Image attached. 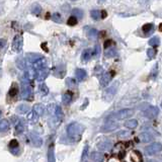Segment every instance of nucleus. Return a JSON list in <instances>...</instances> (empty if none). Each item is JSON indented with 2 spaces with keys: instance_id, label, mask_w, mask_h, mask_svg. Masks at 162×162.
Masks as SVG:
<instances>
[{
  "instance_id": "nucleus-1",
  "label": "nucleus",
  "mask_w": 162,
  "mask_h": 162,
  "mask_svg": "<svg viewBox=\"0 0 162 162\" xmlns=\"http://www.w3.org/2000/svg\"><path fill=\"white\" fill-rule=\"evenodd\" d=\"M85 127L77 122H73L67 127V135L73 141H78L83 134Z\"/></svg>"
},
{
  "instance_id": "nucleus-2",
  "label": "nucleus",
  "mask_w": 162,
  "mask_h": 162,
  "mask_svg": "<svg viewBox=\"0 0 162 162\" xmlns=\"http://www.w3.org/2000/svg\"><path fill=\"white\" fill-rule=\"evenodd\" d=\"M32 96H34V94H32L30 78H28V74H26V76L21 78V98H23V99H32Z\"/></svg>"
},
{
  "instance_id": "nucleus-3",
  "label": "nucleus",
  "mask_w": 162,
  "mask_h": 162,
  "mask_svg": "<svg viewBox=\"0 0 162 162\" xmlns=\"http://www.w3.org/2000/svg\"><path fill=\"white\" fill-rule=\"evenodd\" d=\"M119 128V123H118V119L116 118V114H110L108 118L104 121V125L102 126L101 131L102 132H112V131L116 130V129Z\"/></svg>"
},
{
  "instance_id": "nucleus-4",
  "label": "nucleus",
  "mask_w": 162,
  "mask_h": 162,
  "mask_svg": "<svg viewBox=\"0 0 162 162\" xmlns=\"http://www.w3.org/2000/svg\"><path fill=\"white\" fill-rule=\"evenodd\" d=\"M118 86H119V82H114L112 85H110L108 88H106L105 91H104V99L110 101V100L112 99V97L114 96V94L118 91Z\"/></svg>"
},
{
  "instance_id": "nucleus-5",
  "label": "nucleus",
  "mask_w": 162,
  "mask_h": 162,
  "mask_svg": "<svg viewBox=\"0 0 162 162\" xmlns=\"http://www.w3.org/2000/svg\"><path fill=\"white\" fill-rule=\"evenodd\" d=\"M162 151V144L160 143H152V144H150L149 146H147L146 148H145V153H146L147 155H154V154H157V153L161 152Z\"/></svg>"
},
{
  "instance_id": "nucleus-6",
  "label": "nucleus",
  "mask_w": 162,
  "mask_h": 162,
  "mask_svg": "<svg viewBox=\"0 0 162 162\" xmlns=\"http://www.w3.org/2000/svg\"><path fill=\"white\" fill-rule=\"evenodd\" d=\"M116 114V118L118 120H124V119H128L130 118L131 116L134 114V110L132 108H124V110H119Z\"/></svg>"
},
{
  "instance_id": "nucleus-7",
  "label": "nucleus",
  "mask_w": 162,
  "mask_h": 162,
  "mask_svg": "<svg viewBox=\"0 0 162 162\" xmlns=\"http://www.w3.org/2000/svg\"><path fill=\"white\" fill-rule=\"evenodd\" d=\"M159 110L157 106L149 105L148 108H146V110H144V116L147 117L148 119H154L158 116Z\"/></svg>"
},
{
  "instance_id": "nucleus-8",
  "label": "nucleus",
  "mask_w": 162,
  "mask_h": 162,
  "mask_svg": "<svg viewBox=\"0 0 162 162\" xmlns=\"http://www.w3.org/2000/svg\"><path fill=\"white\" fill-rule=\"evenodd\" d=\"M22 37L20 34H16L13 39V42H12V49H13L14 52L19 53L22 49Z\"/></svg>"
},
{
  "instance_id": "nucleus-9",
  "label": "nucleus",
  "mask_w": 162,
  "mask_h": 162,
  "mask_svg": "<svg viewBox=\"0 0 162 162\" xmlns=\"http://www.w3.org/2000/svg\"><path fill=\"white\" fill-rule=\"evenodd\" d=\"M114 76V71H110V72L103 73V74L101 75V77H100V79H99L100 85L103 86V87H105V86L110 83V81L112 80V78Z\"/></svg>"
},
{
  "instance_id": "nucleus-10",
  "label": "nucleus",
  "mask_w": 162,
  "mask_h": 162,
  "mask_svg": "<svg viewBox=\"0 0 162 162\" xmlns=\"http://www.w3.org/2000/svg\"><path fill=\"white\" fill-rule=\"evenodd\" d=\"M32 68L34 69V71H40V70H43V69H46L47 68V60L46 58H45L44 56L42 57V58L40 59V60H38L36 63H34V64L32 65Z\"/></svg>"
},
{
  "instance_id": "nucleus-11",
  "label": "nucleus",
  "mask_w": 162,
  "mask_h": 162,
  "mask_svg": "<svg viewBox=\"0 0 162 162\" xmlns=\"http://www.w3.org/2000/svg\"><path fill=\"white\" fill-rule=\"evenodd\" d=\"M30 140L32 145H34V147H41L43 145V140L38 134L36 133H30Z\"/></svg>"
},
{
  "instance_id": "nucleus-12",
  "label": "nucleus",
  "mask_w": 162,
  "mask_h": 162,
  "mask_svg": "<svg viewBox=\"0 0 162 162\" xmlns=\"http://www.w3.org/2000/svg\"><path fill=\"white\" fill-rule=\"evenodd\" d=\"M8 147H9V150L12 154L18 155V153H19V143L16 139H12L8 144Z\"/></svg>"
},
{
  "instance_id": "nucleus-13",
  "label": "nucleus",
  "mask_w": 162,
  "mask_h": 162,
  "mask_svg": "<svg viewBox=\"0 0 162 162\" xmlns=\"http://www.w3.org/2000/svg\"><path fill=\"white\" fill-rule=\"evenodd\" d=\"M96 146H97V148L99 149L100 151H108L112 148V144L110 140L105 139V140H102V141H100V142H98Z\"/></svg>"
},
{
  "instance_id": "nucleus-14",
  "label": "nucleus",
  "mask_w": 162,
  "mask_h": 162,
  "mask_svg": "<svg viewBox=\"0 0 162 162\" xmlns=\"http://www.w3.org/2000/svg\"><path fill=\"white\" fill-rule=\"evenodd\" d=\"M24 130H26V121H23L22 119H19L18 122L15 123V134H22L24 132Z\"/></svg>"
},
{
  "instance_id": "nucleus-15",
  "label": "nucleus",
  "mask_w": 162,
  "mask_h": 162,
  "mask_svg": "<svg viewBox=\"0 0 162 162\" xmlns=\"http://www.w3.org/2000/svg\"><path fill=\"white\" fill-rule=\"evenodd\" d=\"M66 72V68L63 64L61 65H57L54 69V75L58 78H63L64 77V74Z\"/></svg>"
},
{
  "instance_id": "nucleus-16",
  "label": "nucleus",
  "mask_w": 162,
  "mask_h": 162,
  "mask_svg": "<svg viewBox=\"0 0 162 162\" xmlns=\"http://www.w3.org/2000/svg\"><path fill=\"white\" fill-rule=\"evenodd\" d=\"M49 73H50V70H49L48 68L46 69H43V70H40L37 72V75H36V79L38 81H44L45 79L48 77Z\"/></svg>"
},
{
  "instance_id": "nucleus-17",
  "label": "nucleus",
  "mask_w": 162,
  "mask_h": 162,
  "mask_svg": "<svg viewBox=\"0 0 162 162\" xmlns=\"http://www.w3.org/2000/svg\"><path fill=\"white\" fill-rule=\"evenodd\" d=\"M72 98H73V93L71 91H67L63 94L62 96V101L65 105H69L72 101Z\"/></svg>"
},
{
  "instance_id": "nucleus-18",
  "label": "nucleus",
  "mask_w": 162,
  "mask_h": 162,
  "mask_svg": "<svg viewBox=\"0 0 162 162\" xmlns=\"http://www.w3.org/2000/svg\"><path fill=\"white\" fill-rule=\"evenodd\" d=\"M75 74H76V78L78 81H84L86 79V76H87V73H86V71L84 70V69H77L76 72H75Z\"/></svg>"
},
{
  "instance_id": "nucleus-19",
  "label": "nucleus",
  "mask_w": 162,
  "mask_h": 162,
  "mask_svg": "<svg viewBox=\"0 0 162 162\" xmlns=\"http://www.w3.org/2000/svg\"><path fill=\"white\" fill-rule=\"evenodd\" d=\"M42 55L40 54H37V53H34V54H32V53H30V54H28V61L30 63V64H34V63H36L38 60H40L41 58H42Z\"/></svg>"
},
{
  "instance_id": "nucleus-20",
  "label": "nucleus",
  "mask_w": 162,
  "mask_h": 162,
  "mask_svg": "<svg viewBox=\"0 0 162 162\" xmlns=\"http://www.w3.org/2000/svg\"><path fill=\"white\" fill-rule=\"evenodd\" d=\"M131 160H132L133 162H142L143 157L139 151L134 150L132 152V154H131Z\"/></svg>"
},
{
  "instance_id": "nucleus-21",
  "label": "nucleus",
  "mask_w": 162,
  "mask_h": 162,
  "mask_svg": "<svg viewBox=\"0 0 162 162\" xmlns=\"http://www.w3.org/2000/svg\"><path fill=\"white\" fill-rule=\"evenodd\" d=\"M92 56H93V52L91 51V49H85L83 51V53H82L81 57H82V60L87 62V61H89L91 59Z\"/></svg>"
},
{
  "instance_id": "nucleus-22",
  "label": "nucleus",
  "mask_w": 162,
  "mask_h": 162,
  "mask_svg": "<svg viewBox=\"0 0 162 162\" xmlns=\"http://www.w3.org/2000/svg\"><path fill=\"white\" fill-rule=\"evenodd\" d=\"M48 162H56L54 153V145L51 144L48 148Z\"/></svg>"
},
{
  "instance_id": "nucleus-23",
  "label": "nucleus",
  "mask_w": 162,
  "mask_h": 162,
  "mask_svg": "<svg viewBox=\"0 0 162 162\" xmlns=\"http://www.w3.org/2000/svg\"><path fill=\"white\" fill-rule=\"evenodd\" d=\"M39 117H40V116H39L37 112H34V110H32V112H30V114H28V121L32 123V124H36V123L39 121Z\"/></svg>"
},
{
  "instance_id": "nucleus-24",
  "label": "nucleus",
  "mask_w": 162,
  "mask_h": 162,
  "mask_svg": "<svg viewBox=\"0 0 162 162\" xmlns=\"http://www.w3.org/2000/svg\"><path fill=\"white\" fill-rule=\"evenodd\" d=\"M9 130V122L5 119H2L0 122V131L1 132H6Z\"/></svg>"
},
{
  "instance_id": "nucleus-25",
  "label": "nucleus",
  "mask_w": 162,
  "mask_h": 162,
  "mask_svg": "<svg viewBox=\"0 0 162 162\" xmlns=\"http://www.w3.org/2000/svg\"><path fill=\"white\" fill-rule=\"evenodd\" d=\"M139 138H140V140L142 141V142H144V143H148V142H150L151 140H152V136H151L149 133H147V132H144V133H142V134L139 136Z\"/></svg>"
},
{
  "instance_id": "nucleus-26",
  "label": "nucleus",
  "mask_w": 162,
  "mask_h": 162,
  "mask_svg": "<svg viewBox=\"0 0 162 162\" xmlns=\"http://www.w3.org/2000/svg\"><path fill=\"white\" fill-rule=\"evenodd\" d=\"M65 82H66L67 87L70 88V89H74V88H76L77 86H78V84H77V81L75 80V79H73V78H67Z\"/></svg>"
},
{
  "instance_id": "nucleus-27",
  "label": "nucleus",
  "mask_w": 162,
  "mask_h": 162,
  "mask_svg": "<svg viewBox=\"0 0 162 162\" xmlns=\"http://www.w3.org/2000/svg\"><path fill=\"white\" fill-rule=\"evenodd\" d=\"M34 112H37V114H39V116H42L43 114H44L45 112V108H44V105H43L42 103H37L34 105Z\"/></svg>"
},
{
  "instance_id": "nucleus-28",
  "label": "nucleus",
  "mask_w": 162,
  "mask_h": 162,
  "mask_svg": "<svg viewBox=\"0 0 162 162\" xmlns=\"http://www.w3.org/2000/svg\"><path fill=\"white\" fill-rule=\"evenodd\" d=\"M154 30V26L153 23H146L142 26V30L145 32V34H151V32Z\"/></svg>"
},
{
  "instance_id": "nucleus-29",
  "label": "nucleus",
  "mask_w": 162,
  "mask_h": 162,
  "mask_svg": "<svg viewBox=\"0 0 162 162\" xmlns=\"http://www.w3.org/2000/svg\"><path fill=\"white\" fill-rule=\"evenodd\" d=\"M90 15H91V17L93 18L94 20H98L101 18V11L98 9H93L90 11Z\"/></svg>"
},
{
  "instance_id": "nucleus-30",
  "label": "nucleus",
  "mask_w": 162,
  "mask_h": 162,
  "mask_svg": "<svg viewBox=\"0 0 162 162\" xmlns=\"http://www.w3.org/2000/svg\"><path fill=\"white\" fill-rule=\"evenodd\" d=\"M149 45H150L151 47H154V48H156V47L159 46V44H160V39L158 38V37H153V38H151L150 40H149Z\"/></svg>"
},
{
  "instance_id": "nucleus-31",
  "label": "nucleus",
  "mask_w": 162,
  "mask_h": 162,
  "mask_svg": "<svg viewBox=\"0 0 162 162\" xmlns=\"http://www.w3.org/2000/svg\"><path fill=\"white\" fill-rule=\"evenodd\" d=\"M104 55H105L106 58H114V56L117 55V52H116V49L114 48H108V50H105V52H104Z\"/></svg>"
},
{
  "instance_id": "nucleus-32",
  "label": "nucleus",
  "mask_w": 162,
  "mask_h": 162,
  "mask_svg": "<svg viewBox=\"0 0 162 162\" xmlns=\"http://www.w3.org/2000/svg\"><path fill=\"white\" fill-rule=\"evenodd\" d=\"M125 126L129 129H135V128H137V126H138V121L137 120H129L125 123Z\"/></svg>"
},
{
  "instance_id": "nucleus-33",
  "label": "nucleus",
  "mask_w": 162,
  "mask_h": 162,
  "mask_svg": "<svg viewBox=\"0 0 162 162\" xmlns=\"http://www.w3.org/2000/svg\"><path fill=\"white\" fill-rule=\"evenodd\" d=\"M132 135V133H131V131H127V130H122L120 131V132L117 134V136L119 137V138L121 139H125V138H129V137Z\"/></svg>"
},
{
  "instance_id": "nucleus-34",
  "label": "nucleus",
  "mask_w": 162,
  "mask_h": 162,
  "mask_svg": "<svg viewBox=\"0 0 162 162\" xmlns=\"http://www.w3.org/2000/svg\"><path fill=\"white\" fill-rule=\"evenodd\" d=\"M17 112L22 114H28V112H30V106H28V104H20L17 108Z\"/></svg>"
},
{
  "instance_id": "nucleus-35",
  "label": "nucleus",
  "mask_w": 162,
  "mask_h": 162,
  "mask_svg": "<svg viewBox=\"0 0 162 162\" xmlns=\"http://www.w3.org/2000/svg\"><path fill=\"white\" fill-rule=\"evenodd\" d=\"M17 93H18L17 85H16V84H12V86L10 87L9 91H8V95H9L10 97H14V96H16V94Z\"/></svg>"
},
{
  "instance_id": "nucleus-36",
  "label": "nucleus",
  "mask_w": 162,
  "mask_h": 162,
  "mask_svg": "<svg viewBox=\"0 0 162 162\" xmlns=\"http://www.w3.org/2000/svg\"><path fill=\"white\" fill-rule=\"evenodd\" d=\"M39 92H40L42 95H46L49 93V88L47 87V85L45 83H41L39 85Z\"/></svg>"
},
{
  "instance_id": "nucleus-37",
  "label": "nucleus",
  "mask_w": 162,
  "mask_h": 162,
  "mask_svg": "<svg viewBox=\"0 0 162 162\" xmlns=\"http://www.w3.org/2000/svg\"><path fill=\"white\" fill-rule=\"evenodd\" d=\"M32 12L34 14H36L37 16H39L41 14V12H42V7H41L38 3H34V5L32 6Z\"/></svg>"
},
{
  "instance_id": "nucleus-38",
  "label": "nucleus",
  "mask_w": 162,
  "mask_h": 162,
  "mask_svg": "<svg viewBox=\"0 0 162 162\" xmlns=\"http://www.w3.org/2000/svg\"><path fill=\"white\" fill-rule=\"evenodd\" d=\"M72 15L73 16H75L76 18H81L83 17V15H84V13H83V11L80 9V8H74V9L72 10Z\"/></svg>"
},
{
  "instance_id": "nucleus-39",
  "label": "nucleus",
  "mask_w": 162,
  "mask_h": 162,
  "mask_svg": "<svg viewBox=\"0 0 162 162\" xmlns=\"http://www.w3.org/2000/svg\"><path fill=\"white\" fill-rule=\"evenodd\" d=\"M90 159H92L93 161H97V162H100L102 159V155L100 154V153H97V152H92L91 154H90Z\"/></svg>"
},
{
  "instance_id": "nucleus-40",
  "label": "nucleus",
  "mask_w": 162,
  "mask_h": 162,
  "mask_svg": "<svg viewBox=\"0 0 162 162\" xmlns=\"http://www.w3.org/2000/svg\"><path fill=\"white\" fill-rule=\"evenodd\" d=\"M158 69H159L158 63H156V64L154 65V67L152 68V70H151V77H152L153 79L156 78L157 75H158Z\"/></svg>"
},
{
  "instance_id": "nucleus-41",
  "label": "nucleus",
  "mask_w": 162,
  "mask_h": 162,
  "mask_svg": "<svg viewBox=\"0 0 162 162\" xmlns=\"http://www.w3.org/2000/svg\"><path fill=\"white\" fill-rule=\"evenodd\" d=\"M97 34H98V32L95 28H89V30L87 32V36H88V38H90V39L96 38Z\"/></svg>"
},
{
  "instance_id": "nucleus-42",
  "label": "nucleus",
  "mask_w": 162,
  "mask_h": 162,
  "mask_svg": "<svg viewBox=\"0 0 162 162\" xmlns=\"http://www.w3.org/2000/svg\"><path fill=\"white\" fill-rule=\"evenodd\" d=\"M52 19L54 20L55 22L60 23V22H62V16H61V14L58 13V12H55V13L52 15Z\"/></svg>"
},
{
  "instance_id": "nucleus-43",
  "label": "nucleus",
  "mask_w": 162,
  "mask_h": 162,
  "mask_svg": "<svg viewBox=\"0 0 162 162\" xmlns=\"http://www.w3.org/2000/svg\"><path fill=\"white\" fill-rule=\"evenodd\" d=\"M156 53H157V51L155 50V49L150 48L147 50V56H148L149 59H153L155 56H156Z\"/></svg>"
},
{
  "instance_id": "nucleus-44",
  "label": "nucleus",
  "mask_w": 162,
  "mask_h": 162,
  "mask_svg": "<svg viewBox=\"0 0 162 162\" xmlns=\"http://www.w3.org/2000/svg\"><path fill=\"white\" fill-rule=\"evenodd\" d=\"M67 24L70 26H76L77 24V18L75 17V16H70V17L68 18V20H67Z\"/></svg>"
},
{
  "instance_id": "nucleus-45",
  "label": "nucleus",
  "mask_w": 162,
  "mask_h": 162,
  "mask_svg": "<svg viewBox=\"0 0 162 162\" xmlns=\"http://www.w3.org/2000/svg\"><path fill=\"white\" fill-rule=\"evenodd\" d=\"M55 114H56L57 118H59V119H62V118H63L62 108H61L59 105H56V106H55Z\"/></svg>"
},
{
  "instance_id": "nucleus-46",
  "label": "nucleus",
  "mask_w": 162,
  "mask_h": 162,
  "mask_svg": "<svg viewBox=\"0 0 162 162\" xmlns=\"http://www.w3.org/2000/svg\"><path fill=\"white\" fill-rule=\"evenodd\" d=\"M100 55V46L98 44L95 45V47H94V51H93V56L95 57H99Z\"/></svg>"
},
{
  "instance_id": "nucleus-47",
  "label": "nucleus",
  "mask_w": 162,
  "mask_h": 162,
  "mask_svg": "<svg viewBox=\"0 0 162 162\" xmlns=\"http://www.w3.org/2000/svg\"><path fill=\"white\" fill-rule=\"evenodd\" d=\"M87 152H88V145H85V146H84V149H83V152H82V155H81L82 160L85 158V156L87 155Z\"/></svg>"
},
{
  "instance_id": "nucleus-48",
  "label": "nucleus",
  "mask_w": 162,
  "mask_h": 162,
  "mask_svg": "<svg viewBox=\"0 0 162 162\" xmlns=\"http://www.w3.org/2000/svg\"><path fill=\"white\" fill-rule=\"evenodd\" d=\"M112 40H108V41H105V42H104V49H105V50H108V48H110V46H112Z\"/></svg>"
},
{
  "instance_id": "nucleus-49",
  "label": "nucleus",
  "mask_w": 162,
  "mask_h": 162,
  "mask_svg": "<svg viewBox=\"0 0 162 162\" xmlns=\"http://www.w3.org/2000/svg\"><path fill=\"white\" fill-rule=\"evenodd\" d=\"M108 162H120V159H118L117 157H112V158L108 159Z\"/></svg>"
},
{
  "instance_id": "nucleus-50",
  "label": "nucleus",
  "mask_w": 162,
  "mask_h": 162,
  "mask_svg": "<svg viewBox=\"0 0 162 162\" xmlns=\"http://www.w3.org/2000/svg\"><path fill=\"white\" fill-rule=\"evenodd\" d=\"M106 15H108V13H106L105 10H102L101 11V18H105Z\"/></svg>"
},
{
  "instance_id": "nucleus-51",
  "label": "nucleus",
  "mask_w": 162,
  "mask_h": 162,
  "mask_svg": "<svg viewBox=\"0 0 162 162\" xmlns=\"http://www.w3.org/2000/svg\"><path fill=\"white\" fill-rule=\"evenodd\" d=\"M0 42H1V49H3L4 46H5V40H3V39H2Z\"/></svg>"
},
{
  "instance_id": "nucleus-52",
  "label": "nucleus",
  "mask_w": 162,
  "mask_h": 162,
  "mask_svg": "<svg viewBox=\"0 0 162 162\" xmlns=\"http://www.w3.org/2000/svg\"><path fill=\"white\" fill-rule=\"evenodd\" d=\"M159 30H160V32H162V22L160 23V26H159Z\"/></svg>"
},
{
  "instance_id": "nucleus-53",
  "label": "nucleus",
  "mask_w": 162,
  "mask_h": 162,
  "mask_svg": "<svg viewBox=\"0 0 162 162\" xmlns=\"http://www.w3.org/2000/svg\"><path fill=\"white\" fill-rule=\"evenodd\" d=\"M147 162H157V161H154V160H149V161H147Z\"/></svg>"
},
{
  "instance_id": "nucleus-54",
  "label": "nucleus",
  "mask_w": 162,
  "mask_h": 162,
  "mask_svg": "<svg viewBox=\"0 0 162 162\" xmlns=\"http://www.w3.org/2000/svg\"><path fill=\"white\" fill-rule=\"evenodd\" d=\"M161 108H162V101H161Z\"/></svg>"
}]
</instances>
